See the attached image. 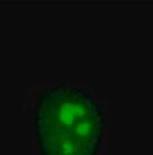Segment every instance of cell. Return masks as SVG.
<instances>
[{
  "label": "cell",
  "instance_id": "6da1fadb",
  "mask_svg": "<svg viewBox=\"0 0 153 155\" xmlns=\"http://www.w3.org/2000/svg\"><path fill=\"white\" fill-rule=\"evenodd\" d=\"M33 128L41 155H97L104 134V115L86 91L55 84L37 94Z\"/></svg>",
  "mask_w": 153,
  "mask_h": 155
}]
</instances>
